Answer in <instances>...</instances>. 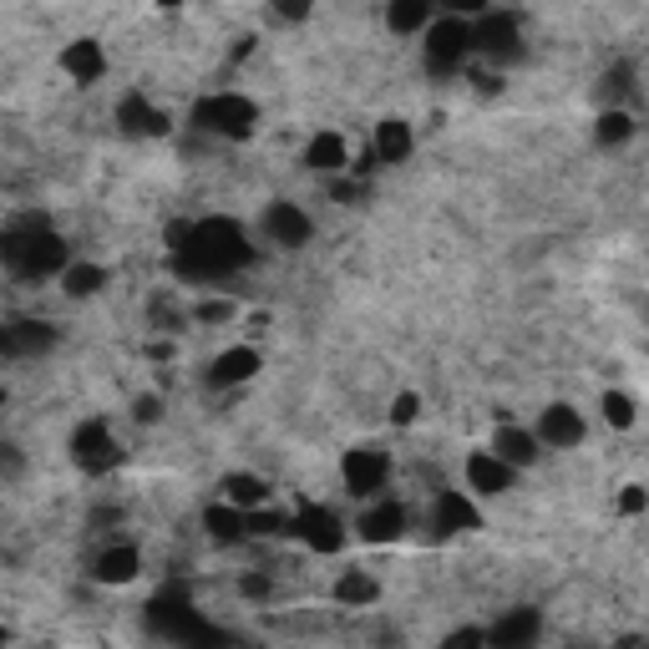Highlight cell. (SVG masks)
Masks as SVG:
<instances>
[{
  "label": "cell",
  "mask_w": 649,
  "mask_h": 649,
  "mask_svg": "<svg viewBox=\"0 0 649 649\" xmlns=\"http://www.w3.org/2000/svg\"><path fill=\"white\" fill-rule=\"evenodd\" d=\"M244 265H254V249L234 219H199V224L172 228V269L183 279L213 284V279L239 275Z\"/></svg>",
  "instance_id": "6da1fadb"
},
{
  "label": "cell",
  "mask_w": 649,
  "mask_h": 649,
  "mask_svg": "<svg viewBox=\"0 0 649 649\" xmlns=\"http://www.w3.org/2000/svg\"><path fill=\"white\" fill-rule=\"evenodd\" d=\"M0 254H5V269H11L15 279L67 275V239H61L41 213H21V219H11L5 234H0Z\"/></svg>",
  "instance_id": "7a4b0ae2"
},
{
  "label": "cell",
  "mask_w": 649,
  "mask_h": 649,
  "mask_svg": "<svg viewBox=\"0 0 649 649\" xmlns=\"http://www.w3.org/2000/svg\"><path fill=\"white\" fill-rule=\"evenodd\" d=\"M147 629L163 635V639H172V645H203V639L219 645V639H224L213 624H203L199 609H193L188 583H163L158 594H153V604H147Z\"/></svg>",
  "instance_id": "3957f363"
},
{
  "label": "cell",
  "mask_w": 649,
  "mask_h": 649,
  "mask_svg": "<svg viewBox=\"0 0 649 649\" xmlns=\"http://www.w3.org/2000/svg\"><path fill=\"white\" fill-rule=\"evenodd\" d=\"M259 122V107L239 92H213L193 107V127L199 133H213V137H228V143H244Z\"/></svg>",
  "instance_id": "277c9868"
},
{
  "label": "cell",
  "mask_w": 649,
  "mask_h": 649,
  "mask_svg": "<svg viewBox=\"0 0 649 649\" xmlns=\"http://www.w3.org/2000/svg\"><path fill=\"white\" fill-rule=\"evenodd\" d=\"M467 56H472V26L462 15H447V21L426 26V71L432 77H451Z\"/></svg>",
  "instance_id": "5b68a950"
},
{
  "label": "cell",
  "mask_w": 649,
  "mask_h": 649,
  "mask_svg": "<svg viewBox=\"0 0 649 649\" xmlns=\"http://www.w3.org/2000/svg\"><path fill=\"white\" fill-rule=\"evenodd\" d=\"M472 52H482L488 61H517L523 56V21L507 11H482L472 26Z\"/></svg>",
  "instance_id": "8992f818"
},
{
  "label": "cell",
  "mask_w": 649,
  "mask_h": 649,
  "mask_svg": "<svg viewBox=\"0 0 649 649\" xmlns=\"http://www.w3.org/2000/svg\"><path fill=\"white\" fill-rule=\"evenodd\" d=\"M71 462H77L81 472H112V467L122 462V447H118V437H112V426L81 422L77 432H71Z\"/></svg>",
  "instance_id": "52a82bcc"
},
{
  "label": "cell",
  "mask_w": 649,
  "mask_h": 649,
  "mask_svg": "<svg viewBox=\"0 0 649 649\" xmlns=\"http://www.w3.org/2000/svg\"><path fill=\"white\" fill-rule=\"evenodd\" d=\"M340 478H345V492L376 497V492H385V478H391V457L381 447H350L340 462Z\"/></svg>",
  "instance_id": "ba28073f"
},
{
  "label": "cell",
  "mask_w": 649,
  "mask_h": 649,
  "mask_svg": "<svg viewBox=\"0 0 649 649\" xmlns=\"http://www.w3.org/2000/svg\"><path fill=\"white\" fill-rule=\"evenodd\" d=\"M290 533L300 538L305 548H315V553H340L345 548V528H340V517L331 513V507H320V503H305L300 513H294Z\"/></svg>",
  "instance_id": "9c48e42d"
},
{
  "label": "cell",
  "mask_w": 649,
  "mask_h": 649,
  "mask_svg": "<svg viewBox=\"0 0 649 649\" xmlns=\"http://www.w3.org/2000/svg\"><path fill=\"white\" fill-rule=\"evenodd\" d=\"M52 345H56V325H46V320H15V325H5V335H0V350H5V360L46 356Z\"/></svg>",
  "instance_id": "30bf717a"
},
{
  "label": "cell",
  "mask_w": 649,
  "mask_h": 649,
  "mask_svg": "<svg viewBox=\"0 0 649 649\" xmlns=\"http://www.w3.org/2000/svg\"><path fill=\"white\" fill-rule=\"evenodd\" d=\"M265 234H269L275 244H284V249H300V244H310L315 224H310V213L300 209V203H269Z\"/></svg>",
  "instance_id": "8fae6325"
},
{
  "label": "cell",
  "mask_w": 649,
  "mask_h": 649,
  "mask_svg": "<svg viewBox=\"0 0 649 649\" xmlns=\"http://www.w3.org/2000/svg\"><path fill=\"white\" fill-rule=\"evenodd\" d=\"M118 127L127 137H163V133H168V112H158V107L147 102L143 92H127L118 102Z\"/></svg>",
  "instance_id": "7c38bea8"
},
{
  "label": "cell",
  "mask_w": 649,
  "mask_h": 649,
  "mask_svg": "<svg viewBox=\"0 0 649 649\" xmlns=\"http://www.w3.org/2000/svg\"><path fill=\"white\" fill-rule=\"evenodd\" d=\"M513 472L517 467L503 462L497 451H472V457H467V482H472L478 492H488V497H497V492L513 488Z\"/></svg>",
  "instance_id": "4fadbf2b"
},
{
  "label": "cell",
  "mask_w": 649,
  "mask_h": 649,
  "mask_svg": "<svg viewBox=\"0 0 649 649\" xmlns=\"http://www.w3.org/2000/svg\"><path fill=\"white\" fill-rule=\"evenodd\" d=\"M356 528H360L366 544H396L401 533H406V507H401V503H376V507L360 513Z\"/></svg>",
  "instance_id": "5bb4252c"
},
{
  "label": "cell",
  "mask_w": 649,
  "mask_h": 649,
  "mask_svg": "<svg viewBox=\"0 0 649 649\" xmlns=\"http://www.w3.org/2000/svg\"><path fill=\"white\" fill-rule=\"evenodd\" d=\"M254 371H259V350H254V345H234V350H224V356L209 366V385L228 391V385H244Z\"/></svg>",
  "instance_id": "9a60e30c"
},
{
  "label": "cell",
  "mask_w": 649,
  "mask_h": 649,
  "mask_svg": "<svg viewBox=\"0 0 649 649\" xmlns=\"http://www.w3.org/2000/svg\"><path fill=\"white\" fill-rule=\"evenodd\" d=\"M538 441H544V447H579L583 416L573 406H548L544 416H538Z\"/></svg>",
  "instance_id": "2e32d148"
},
{
  "label": "cell",
  "mask_w": 649,
  "mask_h": 649,
  "mask_svg": "<svg viewBox=\"0 0 649 649\" xmlns=\"http://www.w3.org/2000/svg\"><path fill=\"white\" fill-rule=\"evenodd\" d=\"M538 629H544L538 609H513V614H503V619H497V624L488 629V645H497V649L533 645V639H538Z\"/></svg>",
  "instance_id": "e0dca14e"
},
{
  "label": "cell",
  "mask_w": 649,
  "mask_h": 649,
  "mask_svg": "<svg viewBox=\"0 0 649 649\" xmlns=\"http://www.w3.org/2000/svg\"><path fill=\"white\" fill-rule=\"evenodd\" d=\"M492 451L513 467H533L538 462V432H528V426H497L492 432Z\"/></svg>",
  "instance_id": "ac0fdd59"
},
{
  "label": "cell",
  "mask_w": 649,
  "mask_h": 649,
  "mask_svg": "<svg viewBox=\"0 0 649 649\" xmlns=\"http://www.w3.org/2000/svg\"><path fill=\"white\" fill-rule=\"evenodd\" d=\"M137 569H143V558H137V548H133V544H112V548H102V553H97V563H92L97 583H133V579H137Z\"/></svg>",
  "instance_id": "d6986e66"
},
{
  "label": "cell",
  "mask_w": 649,
  "mask_h": 649,
  "mask_svg": "<svg viewBox=\"0 0 649 649\" xmlns=\"http://www.w3.org/2000/svg\"><path fill=\"white\" fill-rule=\"evenodd\" d=\"M432 528L437 533H472L478 528V507L467 503L462 492H441L432 507Z\"/></svg>",
  "instance_id": "ffe728a7"
},
{
  "label": "cell",
  "mask_w": 649,
  "mask_h": 649,
  "mask_svg": "<svg viewBox=\"0 0 649 649\" xmlns=\"http://www.w3.org/2000/svg\"><path fill=\"white\" fill-rule=\"evenodd\" d=\"M61 67H67L71 81H81V87H87V81H97L107 71V56H102V46H97V41H71L67 52H61Z\"/></svg>",
  "instance_id": "44dd1931"
},
{
  "label": "cell",
  "mask_w": 649,
  "mask_h": 649,
  "mask_svg": "<svg viewBox=\"0 0 649 649\" xmlns=\"http://www.w3.org/2000/svg\"><path fill=\"white\" fill-rule=\"evenodd\" d=\"M203 528H209L219 544H239V538H249V513H244L239 503H219L203 513Z\"/></svg>",
  "instance_id": "7402d4cb"
},
{
  "label": "cell",
  "mask_w": 649,
  "mask_h": 649,
  "mask_svg": "<svg viewBox=\"0 0 649 649\" xmlns=\"http://www.w3.org/2000/svg\"><path fill=\"white\" fill-rule=\"evenodd\" d=\"M411 143H416V137H411V127L401 118H385L381 127H376V158L381 163H406L411 158Z\"/></svg>",
  "instance_id": "603a6c76"
},
{
  "label": "cell",
  "mask_w": 649,
  "mask_h": 649,
  "mask_svg": "<svg viewBox=\"0 0 649 649\" xmlns=\"http://www.w3.org/2000/svg\"><path fill=\"white\" fill-rule=\"evenodd\" d=\"M432 11H437V0H391V11H385V26L396 31V36H411V31L432 26Z\"/></svg>",
  "instance_id": "cb8c5ba5"
},
{
  "label": "cell",
  "mask_w": 649,
  "mask_h": 649,
  "mask_svg": "<svg viewBox=\"0 0 649 649\" xmlns=\"http://www.w3.org/2000/svg\"><path fill=\"white\" fill-rule=\"evenodd\" d=\"M305 168H315V172H335V168H345V143L335 133H320L315 143L305 147Z\"/></svg>",
  "instance_id": "d4e9b609"
},
{
  "label": "cell",
  "mask_w": 649,
  "mask_h": 649,
  "mask_svg": "<svg viewBox=\"0 0 649 649\" xmlns=\"http://www.w3.org/2000/svg\"><path fill=\"white\" fill-rule=\"evenodd\" d=\"M224 497H228V503H239L244 513H249V507H265L269 488L259 478H249V472H234V478H224Z\"/></svg>",
  "instance_id": "484cf974"
},
{
  "label": "cell",
  "mask_w": 649,
  "mask_h": 649,
  "mask_svg": "<svg viewBox=\"0 0 649 649\" xmlns=\"http://www.w3.org/2000/svg\"><path fill=\"white\" fill-rule=\"evenodd\" d=\"M629 133H635V122H629V112H619V107H609V112H598V127H594V137L604 147H619V143H629Z\"/></svg>",
  "instance_id": "4316f807"
},
{
  "label": "cell",
  "mask_w": 649,
  "mask_h": 649,
  "mask_svg": "<svg viewBox=\"0 0 649 649\" xmlns=\"http://www.w3.org/2000/svg\"><path fill=\"white\" fill-rule=\"evenodd\" d=\"M376 594H381V589H376L371 573H345V579L335 583V598H340V604H376Z\"/></svg>",
  "instance_id": "83f0119b"
},
{
  "label": "cell",
  "mask_w": 649,
  "mask_h": 649,
  "mask_svg": "<svg viewBox=\"0 0 649 649\" xmlns=\"http://www.w3.org/2000/svg\"><path fill=\"white\" fill-rule=\"evenodd\" d=\"M61 279H67V294H77V300L81 294H97L107 284V275L97 265H67V275Z\"/></svg>",
  "instance_id": "f1b7e54d"
},
{
  "label": "cell",
  "mask_w": 649,
  "mask_h": 649,
  "mask_svg": "<svg viewBox=\"0 0 649 649\" xmlns=\"http://www.w3.org/2000/svg\"><path fill=\"white\" fill-rule=\"evenodd\" d=\"M294 517L284 513H265V507H249V538H275V533H290Z\"/></svg>",
  "instance_id": "f546056e"
},
{
  "label": "cell",
  "mask_w": 649,
  "mask_h": 649,
  "mask_svg": "<svg viewBox=\"0 0 649 649\" xmlns=\"http://www.w3.org/2000/svg\"><path fill=\"white\" fill-rule=\"evenodd\" d=\"M604 422L609 426H635V401L629 396H619V391H609V396H604Z\"/></svg>",
  "instance_id": "4dcf8cb0"
},
{
  "label": "cell",
  "mask_w": 649,
  "mask_h": 649,
  "mask_svg": "<svg viewBox=\"0 0 649 649\" xmlns=\"http://www.w3.org/2000/svg\"><path fill=\"white\" fill-rule=\"evenodd\" d=\"M275 15H279V21H305L310 0H275Z\"/></svg>",
  "instance_id": "1f68e13d"
},
{
  "label": "cell",
  "mask_w": 649,
  "mask_h": 649,
  "mask_svg": "<svg viewBox=\"0 0 649 649\" xmlns=\"http://www.w3.org/2000/svg\"><path fill=\"white\" fill-rule=\"evenodd\" d=\"M228 315H234V305H228V300H209V305H199L203 325H219V320H228Z\"/></svg>",
  "instance_id": "d6a6232c"
},
{
  "label": "cell",
  "mask_w": 649,
  "mask_h": 649,
  "mask_svg": "<svg viewBox=\"0 0 649 649\" xmlns=\"http://www.w3.org/2000/svg\"><path fill=\"white\" fill-rule=\"evenodd\" d=\"M437 5H447V15H482L488 11V0H437Z\"/></svg>",
  "instance_id": "836d02e7"
},
{
  "label": "cell",
  "mask_w": 649,
  "mask_h": 649,
  "mask_svg": "<svg viewBox=\"0 0 649 649\" xmlns=\"http://www.w3.org/2000/svg\"><path fill=\"white\" fill-rule=\"evenodd\" d=\"M133 416H137V422H158V416H163V401H158V396H137Z\"/></svg>",
  "instance_id": "e575fe53"
},
{
  "label": "cell",
  "mask_w": 649,
  "mask_h": 649,
  "mask_svg": "<svg viewBox=\"0 0 649 649\" xmlns=\"http://www.w3.org/2000/svg\"><path fill=\"white\" fill-rule=\"evenodd\" d=\"M239 589H244V598H269V579H265V573H244Z\"/></svg>",
  "instance_id": "d590c367"
},
{
  "label": "cell",
  "mask_w": 649,
  "mask_h": 649,
  "mask_svg": "<svg viewBox=\"0 0 649 649\" xmlns=\"http://www.w3.org/2000/svg\"><path fill=\"white\" fill-rule=\"evenodd\" d=\"M645 507H649V497H645L639 488H629V492L619 497V513H629V517H635V513H645Z\"/></svg>",
  "instance_id": "8d00e7d4"
},
{
  "label": "cell",
  "mask_w": 649,
  "mask_h": 649,
  "mask_svg": "<svg viewBox=\"0 0 649 649\" xmlns=\"http://www.w3.org/2000/svg\"><path fill=\"white\" fill-rule=\"evenodd\" d=\"M416 406H422V401L411 396V391H406V396H396V406H391V422H411V416H416Z\"/></svg>",
  "instance_id": "74e56055"
},
{
  "label": "cell",
  "mask_w": 649,
  "mask_h": 649,
  "mask_svg": "<svg viewBox=\"0 0 649 649\" xmlns=\"http://www.w3.org/2000/svg\"><path fill=\"white\" fill-rule=\"evenodd\" d=\"M604 92H614V97L629 92V67H614L609 77H604Z\"/></svg>",
  "instance_id": "f35d334b"
},
{
  "label": "cell",
  "mask_w": 649,
  "mask_h": 649,
  "mask_svg": "<svg viewBox=\"0 0 649 649\" xmlns=\"http://www.w3.org/2000/svg\"><path fill=\"white\" fill-rule=\"evenodd\" d=\"M335 199H340V203L366 199V183H335Z\"/></svg>",
  "instance_id": "ab89813d"
},
{
  "label": "cell",
  "mask_w": 649,
  "mask_h": 649,
  "mask_svg": "<svg viewBox=\"0 0 649 649\" xmlns=\"http://www.w3.org/2000/svg\"><path fill=\"white\" fill-rule=\"evenodd\" d=\"M158 5H183V0H158Z\"/></svg>",
  "instance_id": "60d3db41"
}]
</instances>
